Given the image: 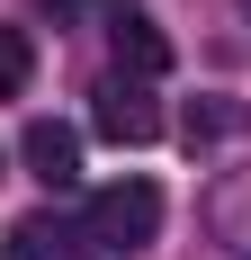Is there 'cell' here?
Returning <instances> with one entry per match:
<instances>
[{"label":"cell","mask_w":251,"mask_h":260,"mask_svg":"<svg viewBox=\"0 0 251 260\" xmlns=\"http://www.w3.org/2000/svg\"><path fill=\"white\" fill-rule=\"evenodd\" d=\"M81 224H90L99 260H108V251H144V242L162 234V188H152V180H108Z\"/></svg>","instance_id":"1"},{"label":"cell","mask_w":251,"mask_h":260,"mask_svg":"<svg viewBox=\"0 0 251 260\" xmlns=\"http://www.w3.org/2000/svg\"><path fill=\"white\" fill-rule=\"evenodd\" d=\"M99 135H108V144H152V135H162L152 81H135V72H108L99 81Z\"/></svg>","instance_id":"2"},{"label":"cell","mask_w":251,"mask_h":260,"mask_svg":"<svg viewBox=\"0 0 251 260\" xmlns=\"http://www.w3.org/2000/svg\"><path fill=\"white\" fill-rule=\"evenodd\" d=\"M0 260H99V242H90V224H63V215H18L9 234H0Z\"/></svg>","instance_id":"3"},{"label":"cell","mask_w":251,"mask_h":260,"mask_svg":"<svg viewBox=\"0 0 251 260\" xmlns=\"http://www.w3.org/2000/svg\"><path fill=\"white\" fill-rule=\"evenodd\" d=\"M206 234L225 260H251V171H225L206 188Z\"/></svg>","instance_id":"4"},{"label":"cell","mask_w":251,"mask_h":260,"mask_svg":"<svg viewBox=\"0 0 251 260\" xmlns=\"http://www.w3.org/2000/svg\"><path fill=\"white\" fill-rule=\"evenodd\" d=\"M108 36H117V72H135V81H162V72H171V36H162L144 9H117Z\"/></svg>","instance_id":"5"},{"label":"cell","mask_w":251,"mask_h":260,"mask_svg":"<svg viewBox=\"0 0 251 260\" xmlns=\"http://www.w3.org/2000/svg\"><path fill=\"white\" fill-rule=\"evenodd\" d=\"M18 153H27V171H36L45 188H72V180H81V135L63 126V117H36Z\"/></svg>","instance_id":"6"},{"label":"cell","mask_w":251,"mask_h":260,"mask_svg":"<svg viewBox=\"0 0 251 260\" xmlns=\"http://www.w3.org/2000/svg\"><path fill=\"white\" fill-rule=\"evenodd\" d=\"M251 126V108L242 99H189V117H179V144L189 153H206V144H225V135Z\"/></svg>","instance_id":"7"},{"label":"cell","mask_w":251,"mask_h":260,"mask_svg":"<svg viewBox=\"0 0 251 260\" xmlns=\"http://www.w3.org/2000/svg\"><path fill=\"white\" fill-rule=\"evenodd\" d=\"M27 72H36V45H27V27H0V99H18Z\"/></svg>","instance_id":"8"},{"label":"cell","mask_w":251,"mask_h":260,"mask_svg":"<svg viewBox=\"0 0 251 260\" xmlns=\"http://www.w3.org/2000/svg\"><path fill=\"white\" fill-rule=\"evenodd\" d=\"M45 9H54V18H72V9H81V0H45Z\"/></svg>","instance_id":"9"},{"label":"cell","mask_w":251,"mask_h":260,"mask_svg":"<svg viewBox=\"0 0 251 260\" xmlns=\"http://www.w3.org/2000/svg\"><path fill=\"white\" fill-rule=\"evenodd\" d=\"M242 9H251V0H242Z\"/></svg>","instance_id":"10"}]
</instances>
